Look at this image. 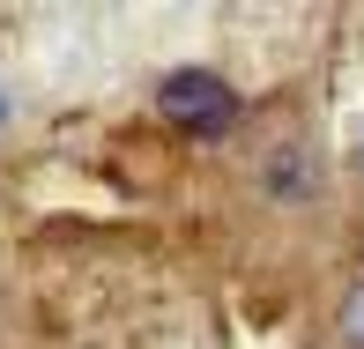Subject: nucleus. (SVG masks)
I'll use <instances>...</instances> for the list:
<instances>
[{"label": "nucleus", "instance_id": "obj_1", "mask_svg": "<svg viewBox=\"0 0 364 349\" xmlns=\"http://www.w3.org/2000/svg\"><path fill=\"white\" fill-rule=\"evenodd\" d=\"M164 112H171L178 127H216V119H230V97L216 82H201V75H178L171 90H164Z\"/></svg>", "mask_w": 364, "mask_h": 349}, {"label": "nucleus", "instance_id": "obj_3", "mask_svg": "<svg viewBox=\"0 0 364 349\" xmlns=\"http://www.w3.org/2000/svg\"><path fill=\"white\" fill-rule=\"evenodd\" d=\"M8 127H15V90L0 82V134H8Z\"/></svg>", "mask_w": 364, "mask_h": 349}, {"label": "nucleus", "instance_id": "obj_2", "mask_svg": "<svg viewBox=\"0 0 364 349\" xmlns=\"http://www.w3.org/2000/svg\"><path fill=\"white\" fill-rule=\"evenodd\" d=\"M335 342L342 349H364V275L350 282V297H342V312H335Z\"/></svg>", "mask_w": 364, "mask_h": 349}]
</instances>
